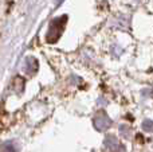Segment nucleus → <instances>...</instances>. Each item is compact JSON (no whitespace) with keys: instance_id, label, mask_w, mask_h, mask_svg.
<instances>
[{"instance_id":"1","label":"nucleus","mask_w":153,"mask_h":152,"mask_svg":"<svg viewBox=\"0 0 153 152\" xmlns=\"http://www.w3.org/2000/svg\"><path fill=\"white\" fill-rule=\"evenodd\" d=\"M67 18L66 16H62V18H56L51 22L50 28H48V34H47V42H55L59 37H61L62 31L65 28V24H66Z\"/></svg>"}]
</instances>
